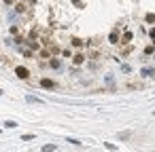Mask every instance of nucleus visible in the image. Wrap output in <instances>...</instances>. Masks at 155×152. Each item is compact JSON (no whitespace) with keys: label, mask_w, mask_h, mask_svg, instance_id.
<instances>
[{"label":"nucleus","mask_w":155,"mask_h":152,"mask_svg":"<svg viewBox=\"0 0 155 152\" xmlns=\"http://www.w3.org/2000/svg\"><path fill=\"white\" fill-rule=\"evenodd\" d=\"M15 11H17V13H24V11H26V5H17Z\"/></svg>","instance_id":"obj_15"},{"label":"nucleus","mask_w":155,"mask_h":152,"mask_svg":"<svg viewBox=\"0 0 155 152\" xmlns=\"http://www.w3.org/2000/svg\"><path fill=\"white\" fill-rule=\"evenodd\" d=\"M11 34H15V36H17V34H19V28H17V26H11Z\"/></svg>","instance_id":"obj_16"},{"label":"nucleus","mask_w":155,"mask_h":152,"mask_svg":"<svg viewBox=\"0 0 155 152\" xmlns=\"http://www.w3.org/2000/svg\"><path fill=\"white\" fill-rule=\"evenodd\" d=\"M21 139H24V141H32V139H34V135H32V133H26Z\"/></svg>","instance_id":"obj_14"},{"label":"nucleus","mask_w":155,"mask_h":152,"mask_svg":"<svg viewBox=\"0 0 155 152\" xmlns=\"http://www.w3.org/2000/svg\"><path fill=\"white\" fill-rule=\"evenodd\" d=\"M149 36H151V40H155V28H153V30L149 32Z\"/></svg>","instance_id":"obj_18"},{"label":"nucleus","mask_w":155,"mask_h":152,"mask_svg":"<svg viewBox=\"0 0 155 152\" xmlns=\"http://www.w3.org/2000/svg\"><path fill=\"white\" fill-rule=\"evenodd\" d=\"M60 66H62V61H60L58 57H51V59H49V68H53V70H60Z\"/></svg>","instance_id":"obj_6"},{"label":"nucleus","mask_w":155,"mask_h":152,"mask_svg":"<svg viewBox=\"0 0 155 152\" xmlns=\"http://www.w3.org/2000/svg\"><path fill=\"white\" fill-rule=\"evenodd\" d=\"M26 99H28V101H30V104H43V101H41V99H38V97H34V95H28V97H26Z\"/></svg>","instance_id":"obj_12"},{"label":"nucleus","mask_w":155,"mask_h":152,"mask_svg":"<svg viewBox=\"0 0 155 152\" xmlns=\"http://www.w3.org/2000/svg\"><path fill=\"white\" fill-rule=\"evenodd\" d=\"M41 150H43V152H51V150L55 152V150H58V146H55V144H45V146H43Z\"/></svg>","instance_id":"obj_7"},{"label":"nucleus","mask_w":155,"mask_h":152,"mask_svg":"<svg viewBox=\"0 0 155 152\" xmlns=\"http://www.w3.org/2000/svg\"><path fill=\"white\" fill-rule=\"evenodd\" d=\"M15 74H17L21 80H28V78H30V70H28L26 66H17V68H15Z\"/></svg>","instance_id":"obj_1"},{"label":"nucleus","mask_w":155,"mask_h":152,"mask_svg":"<svg viewBox=\"0 0 155 152\" xmlns=\"http://www.w3.org/2000/svg\"><path fill=\"white\" fill-rule=\"evenodd\" d=\"M155 53V45H149V47H144V55H153Z\"/></svg>","instance_id":"obj_11"},{"label":"nucleus","mask_w":155,"mask_h":152,"mask_svg":"<svg viewBox=\"0 0 155 152\" xmlns=\"http://www.w3.org/2000/svg\"><path fill=\"white\" fill-rule=\"evenodd\" d=\"M130 40H132V32H125L123 38H121V45H125V42H130Z\"/></svg>","instance_id":"obj_10"},{"label":"nucleus","mask_w":155,"mask_h":152,"mask_svg":"<svg viewBox=\"0 0 155 152\" xmlns=\"http://www.w3.org/2000/svg\"><path fill=\"white\" fill-rule=\"evenodd\" d=\"M72 45H74V47H83L85 42H83V40H79V38H72Z\"/></svg>","instance_id":"obj_13"},{"label":"nucleus","mask_w":155,"mask_h":152,"mask_svg":"<svg viewBox=\"0 0 155 152\" xmlns=\"http://www.w3.org/2000/svg\"><path fill=\"white\" fill-rule=\"evenodd\" d=\"M0 95H5V91H2V89H0Z\"/></svg>","instance_id":"obj_19"},{"label":"nucleus","mask_w":155,"mask_h":152,"mask_svg":"<svg viewBox=\"0 0 155 152\" xmlns=\"http://www.w3.org/2000/svg\"><path fill=\"white\" fill-rule=\"evenodd\" d=\"M83 61H85V55H83V53H77V55L72 57V64H74V66H81Z\"/></svg>","instance_id":"obj_5"},{"label":"nucleus","mask_w":155,"mask_h":152,"mask_svg":"<svg viewBox=\"0 0 155 152\" xmlns=\"http://www.w3.org/2000/svg\"><path fill=\"white\" fill-rule=\"evenodd\" d=\"M108 40H110V45H119V32H117V30H113V32H110V36H108Z\"/></svg>","instance_id":"obj_4"},{"label":"nucleus","mask_w":155,"mask_h":152,"mask_svg":"<svg viewBox=\"0 0 155 152\" xmlns=\"http://www.w3.org/2000/svg\"><path fill=\"white\" fill-rule=\"evenodd\" d=\"M144 21L147 23H155V13H147L144 15Z\"/></svg>","instance_id":"obj_9"},{"label":"nucleus","mask_w":155,"mask_h":152,"mask_svg":"<svg viewBox=\"0 0 155 152\" xmlns=\"http://www.w3.org/2000/svg\"><path fill=\"white\" fill-rule=\"evenodd\" d=\"M41 87L47 89V91H53V89H58V82L51 80V78H41Z\"/></svg>","instance_id":"obj_2"},{"label":"nucleus","mask_w":155,"mask_h":152,"mask_svg":"<svg viewBox=\"0 0 155 152\" xmlns=\"http://www.w3.org/2000/svg\"><path fill=\"white\" fill-rule=\"evenodd\" d=\"M68 141H70V144H72V146H83V144H81V141H79V139H68Z\"/></svg>","instance_id":"obj_17"},{"label":"nucleus","mask_w":155,"mask_h":152,"mask_svg":"<svg viewBox=\"0 0 155 152\" xmlns=\"http://www.w3.org/2000/svg\"><path fill=\"white\" fill-rule=\"evenodd\" d=\"M140 76H144V78H153V76H155V68H153V66L142 68V70H140Z\"/></svg>","instance_id":"obj_3"},{"label":"nucleus","mask_w":155,"mask_h":152,"mask_svg":"<svg viewBox=\"0 0 155 152\" xmlns=\"http://www.w3.org/2000/svg\"><path fill=\"white\" fill-rule=\"evenodd\" d=\"M2 127H7V129H15V127H17V123H15V120H5V123H2Z\"/></svg>","instance_id":"obj_8"}]
</instances>
